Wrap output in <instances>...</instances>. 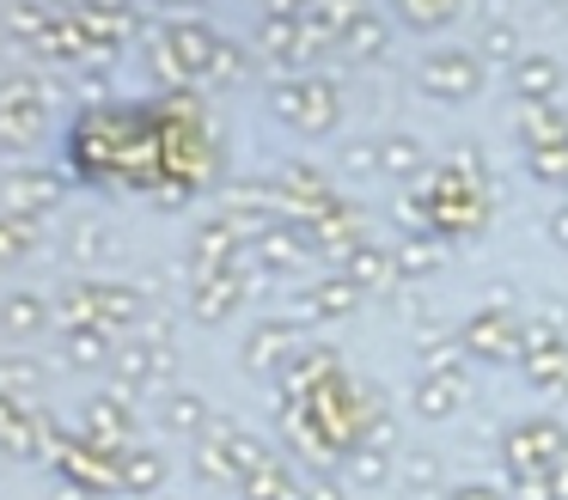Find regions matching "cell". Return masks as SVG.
I'll list each match as a JSON object with an SVG mask.
<instances>
[{"instance_id": "obj_1", "label": "cell", "mask_w": 568, "mask_h": 500, "mask_svg": "<svg viewBox=\"0 0 568 500\" xmlns=\"http://www.w3.org/2000/svg\"><path fill=\"white\" fill-rule=\"evenodd\" d=\"M62 159L87 190L190 195L214 171V129L184 98H111L68 122Z\"/></svg>"}]
</instances>
